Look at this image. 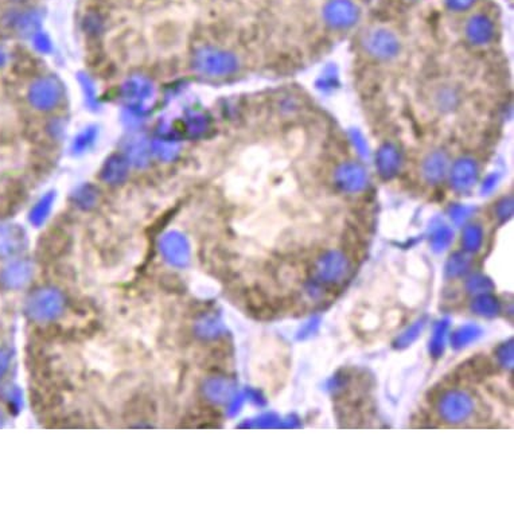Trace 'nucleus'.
<instances>
[{"instance_id":"nucleus-11","label":"nucleus","mask_w":514,"mask_h":514,"mask_svg":"<svg viewBox=\"0 0 514 514\" xmlns=\"http://www.w3.org/2000/svg\"><path fill=\"white\" fill-rule=\"evenodd\" d=\"M165 249L170 256L174 258H182L183 257V241L180 236L171 234L168 236L165 241Z\"/></svg>"},{"instance_id":"nucleus-9","label":"nucleus","mask_w":514,"mask_h":514,"mask_svg":"<svg viewBox=\"0 0 514 514\" xmlns=\"http://www.w3.org/2000/svg\"><path fill=\"white\" fill-rule=\"evenodd\" d=\"M99 190L96 189V186H93L89 182L78 186L76 192L73 194L76 204L84 207H89L97 201V195Z\"/></svg>"},{"instance_id":"nucleus-6","label":"nucleus","mask_w":514,"mask_h":514,"mask_svg":"<svg viewBox=\"0 0 514 514\" xmlns=\"http://www.w3.org/2000/svg\"><path fill=\"white\" fill-rule=\"evenodd\" d=\"M123 154L128 159L129 165L135 168H146L151 159V142L143 135L129 138L124 144Z\"/></svg>"},{"instance_id":"nucleus-12","label":"nucleus","mask_w":514,"mask_h":514,"mask_svg":"<svg viewBox=\"0 0 514 514\" xmlns=\"http://www.w3.org/2000/svg\"><path fill=\"white\" fill-rule=\"evenodd\" d=\"M33 42H34V46L39 53L42 54H49L53 50L52 39L49 38L46 34L37 31L34 35H33Z\"/></svg>"},{"instance_id":"nucleus-2","label":"nucleus","mask_w":514,"mask_h":514,"mask_svg":"<svg viewBox=\"0 0 514 514\" xmlns=\"http://www.w3.org/2000/svg\"><path fill=\"white\" fill-rule=\"evenodd\" d=\"M64 85L55 76H46L34 81L27 93V99L37 111L49 112L57 108L64 99Z\"/></svg>"},{"instance_id":"nucleus-8","label":"nucleus","mask_w":514,"mask_h":514,"mask_svg":"<svg viewBox=\"0 0 514 514\" xmlns=\"http://www.w3.org/2000/svg\"><path fill=\"white\" fill-rule=\"evenodd\" d=\"M78 81H80L85 104L88 105V108L97 109L99 108V96H97V88H96L93 80L88 75H80Z\"/></svg>"},{"instance_id":"nucleus-10","label":"nucleus","mask_w":514,"mask_h":514,"mask_svg":"<svg viewBox=\"0 0 514 514\" xmlns=\"http://www.w3.org/2000/svg\"><path fill=\"white\" fill-rule=\"evenodd\" d=\"M183 124L190 135H198L204 129V117L197 112H190L185 117Z\"/></svg>"},{"instance_id":"nucleus-7","label":"nucleus","mask_w":514,"mask_h":514,"mask_svg":"<svg viewBox=\"0 0 514 514\" xmlns=\"http://www.w3.org/2000/svg\"><path fill=\"white\" fill-rule=\"evenodd\" d=\"M97 139H99V128L96 126H88V127L81 129L75 136L72 146H70V150L73 155H77V156L87 154L97 143Z\"/></svg>"},{"instance_id":"nucleus-4","label":"nucleus","mask_w":514,"mask_h":514,"mask_svg":"<svg viewBox=\"0 0 514 514\" xmlns=\"http://www.w3.org/2000/svg\"><path fill=\"white\" fill-rule=\"evenodd\" d=\"M193 64L194 67L201 73L219 76L231 70L233 61L225 53L212 49H201L195 53Z\"/></svg>"},{"instance_id":"nucleus-5","label":"nucleus","mask_w":514,"mask_h":514,"mask_svg":"<svg viewBox=\"0 0 514 514\" xmlns=\"http://www.w3.org/2000/svg\"><path fill=\"white\" fill-rule=\"evenodd\" d=\"M129 162L124 154L109 155L100 170V178L106 185H119L127 180L129 174Z\"/></svg>"},{"instance_id":"nucleus-14","label":"nucleus","mask_w":514,"mask_h":514,"mask_svg":"<svg viewBox=\"0 0 514 514\" xmlns=\"http://www.w3.org/2000/svg\"><path fill=\"white\" fill-rule=\"evenodd\" d=\"M3 62H4V54L0 52V66L3 65Z\"/></svg>"},{"instance_id":"nucleus-13","label":"nucleus","mask_w":514,"mask_h":514,"mask_svg":"<svg viewBox=\"0 0 514 514\" xmlns=\"http://www.w3.org/2000/svg\"><path fill=\"white\" fill-rule=\"evenodd\" d=\"M53 201H54V195L52 193L46 194L34 209V219H43V217H46V214L49 213V210L52 207Z\"/></svg>"},{"instance_id":"nucleus-3","label":"nucleus","mask_w":514,"mask_h":514,"mask_svg":"<svg viewBox=\"0 0 514 514\" xmlns=\"http://www.w3.org/2000/svg\"><path fill=\"white\" fill-rule=\"evenodd\" d=\"M180 150L178 131L170 126H162L156 131V136L151 141V153L162 162L174 160Z\"/></svg>"},{"instance_id":"nucleus-1","label":"nucleus","mask_w":514,"mask_h":514,"mask_svg":"<svg viewBox=\"0 0 514 514\" xmlns=\"http://www.w3.org/2000/svg\"><path fill=\"white\" fill-rule=\"evenodd\" d=\"M119 96L124 105V123L128 127L141 126L154 103V84L144 76H132L121 84Z\"/></svg>"}]
</instances>
